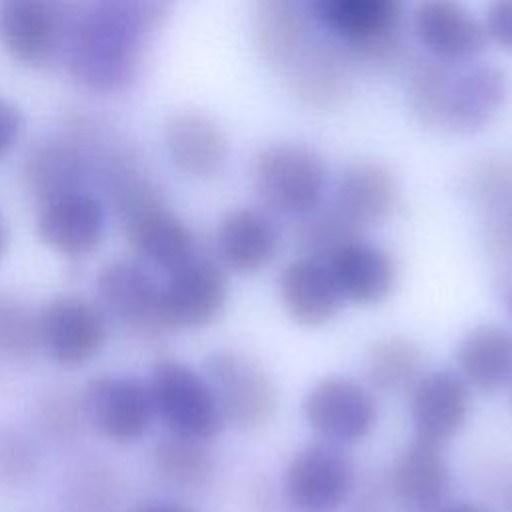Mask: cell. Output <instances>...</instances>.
I'll use <instances>...</instances> for the list:
<instances>
[{
  "label": "cell",
  "instance_id": "obj_40",
  "mask_svg": "<svg viewBox=\"0 0 512 512\" xmlns=\"http://www.w3.org/2000/svg\"><path fill=\"white\" fill-rule=\"evenodd\" d=\"M506 304H508V308H510V314H512V290L506 294Z\"/></svg>",
  "mask_w": 512,
  "mask_h": 512
},
{
  "label": "cell",
  "instance_id": "obj_1",
  "mask_svg": "<svg viewBox=\"0 0 512 512\" xmlns=\"http://www.w3.org/2000/svg\"><path fill=\"white\" fill-rule=\"evenodd\" d=\"M166 16L162 0H90L72 12L62 54L68 74L92 92L128 88L138 74L142 46Z\"/></svg>",
  "mask_w": 512,
  "mask_h": 512
},
{
  "label": "cell",
  "instance_id": "obj_25",
  "mask_svg": "<svg viewBox=\"0 0 512 512\" xmlns=\"http://www.w3.org/2000/svg\"><path fill=\"white\" fill-rule=\"evenodd\" d=\"M124 230L132 250L166 274L196 254L192 232L164 204L126 224Z\"/></svg>",
  "mask_w": 512,
  "mask_h": 512
},
{
  "label": "cell",
  "instance_id": "obj_18",
  "mask_svg": "<svg viewBox=\"0 0 512 512\" xmlns=\"http://www.w3.org/2000/svg\"><path fill=\"white\" fill-rule=\"evenodd\" d=\"M470 410V386L454 370L422 374L412 386L410 414L418 436L444 442L466 422Z\"/></svg>",
  "mask_w": 512,
  "mask_h": 512
},
{
  "label": "cell",
  "instance_id": "obj_3",
  "mask_svg": "<svg viewBox=\"0 0 512 512\" xmlns=\"http://www.w3.org/2000/svg\"><path fill=\"white\" fill-rule=\"evenodd\" d=\"M252 184L266 208L306 218L316 212L328 188L324 156L300 142H276L252 162Z\"/></svg>",
  "mask_w": 512,
  "mask_h": 512
},
{
  "label": "cell",
  "instance_id": "obj_19",
  "mask_svg": "<svg viewBox=\"0 0 512 512\" xmlns=\"http://www.w3.org/2000/svg\"><path fill=\"white\" fill-rule=\"evenodd\" d=\"M170 162L186 176L208 180L218 176L228 162L224 130L202 112H178L164 128Z\"/></svg>",
  "mask_w": 512,
  "mask_h": 512
},
{
  "label": "cell",
  "instance_id": "obj_32",
  "mask_svg": "<svg viewBox=\"0 0 512 512\" xmlns=\"http://www.w3.org/2000/svg\"><path fill=\"white\" fill-rule=\"evenodd\" d=\"M42 346L38 316L10 296H0V354L10 360H28Z\"/></svg>",
  "mask_w": 512,
  "mask_h": 512
},
{
  "label": "cell",
  "instance_id": "obj_34",
  "mask_svg": "<svg viewBox=\"0 0 512 512\" xmlns=\"http://www.w3.org/2000/svg\"><path fill=\"white\" fill-rule=\"evenodd\" d=\"M484 28L488 38L512 52V0H488Z\"/></svg>",
  "mask_w": 512,
  "mask_h": 512
},
{
  "label": "cell",
  "instance_id": "obj_37",
  "mask_svg": "<svg viewBox=\"0 0 512 512\" xmlns=\"http://www.w3.org/2000/svg\"><path fill=\"white\" fill-rule=\"evenodd\" d=\"M6 244H8V234H6L4 222H2V218H0V256H2V252L6 250Z\"/></svg>",
  "mask_w": 512,
  "mask_h": 512
},
{
  "label": "cell",
  "instance_id": "obj_17",
  "mask_svg": "<svg viewBox=\"0 0 512 512\" xmlns=\"http://www.w3.org/2000/svg\"><path fill=\"white\" fill-rule=\"evenodd\" d=\"M98 294L126 326L146 334L166 330L160 314V284L138 262H110L98 276Z\"/></svg>",
  "mask_w": 512,
  "mask_h": 512
},
{
  "label": "cell",
  "instance_id": "obj_2",
  "mask_svg": "<svg viewBox=\"0 0 512 512\" xmlns=\"http://www.w3.org/2000/svg\"><path fill=\"white\" fill-rule=\"evenodd\" d=\"M312 18L352 56L372 66L402 52L404 0H310Z\"/></svg>",
  "mask_w": 512,
  "mask_h": 512
},
{
  "label": "cell",
  "instance_id": "obj_36",
  "mask_svg": "<svg viewBox=\"0 0 512 512\" xmlns=\"http://www.w3.org/2000/svg\"><path fill=\"white\" fill-rule=\"evenodd\" d=\"M22 112L8 100L0 98V160L6 158L22 136Z\"/></svg>",
  "mask_w": 512,
  "mask_h": 512
},
{
  "label": "cell",
  "instance_id": "obj_27",
  "mask_svg": "<svg viewBox=\"0 0 512 512\" xmlns=\"http://www.w3.org/2000/svg\"><path fill=\"white\" fill-rule=\"evenodd\" d=\"M458 374L484 392L502 388L512 376V334L496 324L472 328L456 350Z\"/></svg>",
  "mask_w": 512,
  "mask_h": 512
},
{
  "label": "cell",
  "instance_id": "obj_14",
  "mask_svg": "<svg viewBox=\"0 0 512 512\" xmlns=\"http://www.w3.org/2000/svg\"><path fill=\"white\" fill-rule=\"evenodd\" d=\"M508 96L510 78L502 68L470 66L452 74L440 126L456 134L480 132L500 114Z\"/></svg>",
  "mask_w": 512,
  "mask_h": 512
},
{
  "label": "cell",
  "instance_id": "obj_24",
  "mask_svg": "<svg viewBox=\"0 0 512 512\" xmlns=\"http://www.w3.org/2000/svg\"><path fill=\"white\" fill-rule=\"evenodd\" d=\"M394 486L398 496L412 506L438 504L450 488V468L442 442L416 434L396 462Z\"/></svg>",
  "mask_w": 512,
  "mask_h": 512
},
{
  "label": "cell",
  "instance_id": "obj_29",
  "mask_svg": "<svg viewBox=\"0 0 512 512\" xmlns=\"http://www.w3.org/2000/svg\"><path fill=\"white\" fill-rule=\"evenodd\" d=\"M154 464L166 482L182 488L204 486L214 470L212 456L202 440L178 434L156 444Z\"/></svg>",
  "mask_w": 512,
  "mask_h": 512
},
{
  "label": "cell",
  "instance_id": "obj_10",
  "mask_svg": "<svg viewBox=\"0 0 512 512\" xmlns=\"http://www.w3.org/2000/svg\"><path fill=\"white\" fill-rule=\"evenodd\" d=\"M410 20L414 36L430 58L444 64H468L486 50L484 22L458 0H420Z\"/></svg>",
  "mask_w": 512,
  "mask_h": 512
},
{
  "label": "cell",
  "instance_id": "obj_30",
  "mask_svg": "<svg viewBox=\"0 0 512 512\" xmlns=\"http://www.w3.org/2000/svg\"><path fill=\"white\" fill-rule=\"evenodd\" d=\"M436 58L418 60L408 74V106L412 114L426 126H440L444 100L452 72Z\"/></svg>",
  "mask_w": 512,
  "mask_h": 512
},
{
  "label": "cell",
  "instance_id": "obj_12",
  "mask_svg": "<svg viewBox=\"0 0 512 512\" xmlns=\"http://www.w3.org/2000/svg\"><path fill=\"white\" fill-rule=\"evenodd\" d=\"M302 412L312 430L330 442L362 438L374 424L376 406L370 392L346 376H328L304 396Z\"/></svg>",
  "mask_w": 512,
  "mask_h": 512
},
{
  "label": "cell",
  "instance_id": "obj_13",
  "mask_svg": "<svg viewBox=\"0 0 512 512\" xmlns=\"http://www.w3.org/2000/svg\"><path fill=\"white\" fill-rule=\"evenodd\" d=\"M38 324L42 346L62 366H82L104 346V320L86 300L54 298L38 314Z\"/></svg>",
  "mask_w": 512,
  "mask_h": 512
},
{
  "label": "cell",
  "instance_id": "obj_6",
  "mask_svg": "<svg viewBox=\"0 0 512 512\" xmlns=\"http://www.w3.org/2000/svg\"><path fill=\"white\" fill-rule=\"evenodd\" d=\"M72 12L56 0H4L0 4V46L32 68L54 64L64 54Z\"/></svg>",
  "mask_w": 512,
  "mask_h": 512
},
{
  "label": "cell",
  "instance_id": "obj_35",
  "mask_svg": "<svg viewBox=\"0 0 512 512\" xmlns=\"http://www.w3.org/2000/svg\"><path fill=\"white\" fill-rule=\"evenodd\" d=\"M80 410L84 412L82 398H80V402L70 400V398H52L42 408V424L46 430L50 428L52 432L66 434L76 426V416Z\"/></svg>",
  "mask_w": 512,
  "mask_h": 512
},
{
  "label": "cell",
  "instance_id": "obj_38",
  "mask_svg": "<svg viewBox=\"0 0 512 512\" xmlns=\"http://www.w3.org/2000/svg\"><path fill=\"white\" fill-rule=\"evenodd\" d=\"M448 512H480V510L470 508V506H458V508H452V510H448Z\"/></svg>",
  "mask_w": 512,
  "mask_h": 512
},
{
  "label": "cell",
  "instance_id": "obj_23",
  "mask_svg": "<svg viewBox=\"0 0 512 512\" xmlns=\"http://www.w3.org/2000/svg\"><path fill=\"white\" fill-rule=\"evenodd\" d=\"M336 286L344 300L376 304L384 300L394 284V264L386 252L360 238L338 246L326 256Z\"/></svg>",
  "mask_w": 512,
  "mask_h": 512
},
{
  "label": "cell",
  "instance_id": "obj_11",
  "mask_svg": "<svg viewBox=\"0 0 512 512\" xmlns=\"http://www.w3.org/2000/svg\"><path fill=\"white\" fill-rule=\"evenodd\" d=\"M106 230V210L90 192L74 190L42 200L36 216L40 240L66 258H84L92 254Z\"/></svg>",
  "mask_w": 512,
  "mask_h": 512
},
{
  "label": "cell",
  "instance_id": "obj_26",
  "mask_svg": "<svg viewBox=\"0 0 512 512\" xmlns=\"http://www.w3.org/2000/svg\"><path fill=\"white\" fill-rule=\"evenodd\" d=\"M88 158L66 140H44L34 144L22 166L26 188L40 200L82 190L88 178Z\"/></svg>",
  "mask_w": 512,
  "mask_h": 512
},
{
  "label": "cell",
  "instance_id": "obj_22",
  "mask_svg": "<svg viewBox=\"0 0 512 512\" xmlns=\"http://www.w3.org/2000/svg\"><path fill=\"white\" fill-rule=\"evenodd\" d=\"M278 228L272 216L260 208H238L228 212L216 234L222 262L236 272H256L276 254Z\"/></svg>",
  "mask_w": 512,
  "mask_h": 512
},
{
  "label": "cell",
  "instance_id": "obj_28",
  "mask_svg": "<svg viewBox=\"0 0 512 512\" xmlns=\"http://www.w3.org/2000/svg\"><path fill=\"white\" fill-rule=\"evenodd\" d=\"M424 354L418 344L406 338H386L366 354V376L382 392H400L412 388L422 376Z\"/></svg>",
  "mask_w": 512,
  "mask_h": 512
},
{
  "label": "cell",
  "instance_id": "obj_9",
  "mask_svg": "<svg viewBox=\"0 0 512 512\" xmlns=\"http://www.w3.org/2000/svg\"><path fill=\"white\" fill-rule=\"evenodd\" d=\"M82 406L86 418L118 442L144 436L156 416L150 384L134 376L94 378L82 394Z\"/></svg>",
  "mask_w": 512,
  "mask_h": 512
},
{
  "label": "cell",
  "instance_id": "obj_41",
  "mask_svg": "<svg viewBox=\"0 0 512 512\" xmlns=\"http://www.w3.org/2000/svg\"><path fill=\"white\" fill-rule=\"evenodd\" d=\"M302 2H306V0H302Z\"/></svg>",
  "mask_w": 512,
  "mask_h": 512
},
{
  "label": "cell",
  "instance_id": "obj_8",
  "mask_svg": "<svg viewBox=\"0 0 512 512\" xmlns=\"http://www.w3.org/2000/svg\"><path fill=\"white\" fill-rule=\"evenodd\" d=\"M228 282L220 264L194 254L160 284V314L166 328H204L220 318Z\"/></svg>",
  "mask_w": 512,
  "mask_h": 512
},
{
  "label": "cell",
  "instance_id": "obj_7",
  "mask_svg": "<svg viewBox=\"0 0 512 512\" xmlns=\"http://www.w3.org/2000/svg\"><path fill=\"white\" fill-rule=\"evenodd\" d=\"M354 464L338 442H316L302 448L288 464L284 492L302 512H332L350 494Z\"/></svg>",
  "mask_w": 512,
  "mask_h": 512
},
{
  "label": "cell",
  "instance_id": "obj_39",
  "mask_svg": "<svg viewBox=\"0 0 512 512\" xmlns=\"http://www.w3.org/2000/svg\"><path fill=\"white\" fill-rule=\"evenodd\" d=\"M146 512H182V510H174V508H152V510H146Z\"/></svg>",
  "mask_w": 512,
  "mask_h": 512
},
{
  "label": "cell",
  "instance_id": "obj_15",
  "mask_svg": "<svg viewBox=\"0 0 512 512\" xmlns=\"http://www.w3.org/2000/svg\"><path fill=\"white\" fill-rule=\"evenodd\" d=\"M398 200L394 174L378 162H354L336 182L328 210L352 232L382 222Z\"/></svg>",
  "mask_w": 512,
  "mask_h": 512
},
{
  "label": "cell",
  "instance_id": "obj_33",
  "mask_svg": "<svg viewBox=\"0 0 512 512\" xmlns=\"http://www.w3.org/2000/svg\"><path fill=\"white\" fill-rule=\"evenodd\" d=\"M36 472V450L28 438L8 426H0V490L26 484Z\"/></svg>",
  "mask_w": 512,
  "mask_h": 512
},
{
  "label": "cell",
  "instance_id": "obj_20",
  "mask_svg": "<svg viewBox=\"0 0 512 512\" xmlns=\"http://www.w3.org/2000/svg\"><path fill=\"white\" fill-rule=\"evenodd\" d=\"M252 36L260 58L286 72L312 42L310 6L302 0H258Z\"/></svg>",
  "mask_w": 512,
  "mask_h": 512
},
{
  "label": "cell",
  "instance_id": "obj_31",
  "mask_svg": "<svg viewBox=\"0 0 512 512\" xmlns=\"http://www.w3.org/2000/svg\"><path fill=\"white\" fill-rule=\"evenodd\" d=\"M106 186L110 200L122 224H130L142 214L162 206L158 188L130 164H110L106 170Z\"/></svg>",
  "mask_w": 512,
  "mask_h": 512
},
{
  "label": "cell",
  "instance_id": "obj_16",
  "mask_svg": "<svg viewBox=\"0 0 512 512\" xmlns=\"http://www.w3.org/2000/svg\"><path fill=\"white\" fill-rule=\"evenodd\" d=\"M278 294L286 314L302 326L330 322L344 302L328 260L312 254H304L282 270Z\"/></svg>",
  "mask_w": 512,
  "mask_h": 512
},
{
  "label": "cell",
  "instance_id": "obj_4",
  "mask_svg": "<svg viewBox=\"0 0 512 512\" xmlns=\"http://www.w3.org/2000/svg\"><path fill=\"white\" fill-rule=\"evenodd\" d=\"M206 378L224 424L254 430L272 420L278 408V390L260 364L238 352H214L204 360Z\"/></svg>",
  "mask_w": 512,
  "mask_h": 512
},
{
  "label": "cell",
  "instance_id": "obj_5",
  "mask_svg": "<svg viewBox=\"0 0 512 512\" xmlns=\"http://www.w3.org/2000/svg\"><path fill=\"white\" fill-rule=\"evenodd\" d=\"M148 384L156 414L174 434L204 442L222 430L224 418L206 378L186 364L176 360L158 362Z\"/></svg>",
  "mask_w": 512,
  "mask_h": 512
},
{
  "label": "cell",
  "instance_id": "obj_21",
  "mask_svg": "<svg viewBox=\"0 0 512 512\" xmlns=\"http://www.w3.org/2000/svg\"><path fill=\"white\" fill-rule=\"evenodd\" d=\"M350 58L344 48L310 42L286 70L296 100L316 110H330L344 102L352 88Z\"/></svg>",
  "mask_w": 512,
  "mask_h": 512
}]
</instances>
